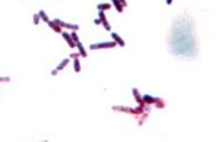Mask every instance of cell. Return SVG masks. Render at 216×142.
I'll use <instances>...</instances> for the list:
<instances>
[{"instance_id":"obj_15","label":"cell","mask_w":216,"mask_h":142,"mask_svg":"<svg viewBox=\"0 0 216 142\" xmlns=\"http://www.w3.org/2000/svg\"><path fill=\"white\" fill-rule=\"evenodd\" d=\"M37 14H38V16H40V19H41L42 21H45V22H48V21H50V19H48V16H47V14L45 13V11H43V10H40V11H38V13H37Z\"/></svg>"},{"instance_id":"obj_24","label":"cell","mask_w":216,"mask_h":142,"mask_svg":"<svg viewBox=\"0 0 216 142\" xmlns=\"http://www.w3.org/2000/svg\"><path fill=\"white\" fill-rule=\"evenodd\" d=\"M172 1H173V0H166V3H167L168 5H171V4H172Z\"/></svg>"},{"instance_id":"obj_5","label":"cell","mask_w":216,"mask_h":142,"mask_svg":"<svg viewBox=\"0 0 216 142\" xmlns=\"http://www.w3.org/2000/svg\"><path fill=\"white\" fill-rule=\"evenodd\" d=\"M62 36H63V38L65 40V42H67V43L69 45L70 48H74V47H75V43H74V41L72 40L70 35H69L68 32H62Z\"/></svg>"},{"instance_id":"obj_3","label":"cell","mask_w":216,"mask_h":142,"mask_svg":"<svg viewBox=\"0 0 216 142\" xmlns=\"http://www.w3.org/2000/svg\"><path fill=\"white\" fill-rule=\"evenodd\" d=\"M55 21L57 25H59L61 27H64V28H69V30H73V31H77V30H79V26L78 25H73V23H68V22H64L63 20H61V19H55L53 20Z\"/></svg>"},{"instance_id":"obj_10","label":"cell","mask_w":216,"mask_h":142,"mask_svg":"<svg viewBox=\"0 0 216 142\" xmlns=\"http://www.w3.org/2000/svg\"><path fill=\"white\" fill-rule=\"evenodd\" d=\"M142 100H143V103L145 104H148V105H151V104H154V100H156V98L154 97H152V95H143L142 97Z\"/></svg>"},{"instance_id":"obj_11","label":"cell","mask_w":216,"mask_h":142,"mask_svg":"<svg viewBox=\"0 0 216 142\" xmlns=\"http://www.w3.org/2000/svg\"><path fill=\"white\" fill-rule=\"evenodd\" d=\"M111 3H112V5L115 6V9L119 11V13H122V11H124V6L121 5V3H120L119 0H111Z\"/></svg>"},{"instance_id":"obj_21","label":"cell","mask_w":216,"mask_h":142,"mask_svg":"<svg viewBox=\"0 0 216 142\" xmlns=\"http://www.w3.org/2000/svg\"><path fill=\"white\" fill-rule=\"evenodd\" d=\"M1 82H10V77H0V83Z\"/></svg>"},{"instance_id":"obj_25","label":"cell","mask_w":216,"mask_h":142,"mask_svg":"<svg viewBox=\"0 0 216 142\" xmlns=\"http://www.w3.org/2000/svg\"><path fill=\"white\" fill-rule=\"evenodd\" d=\"M94 22H95V23H97V25H98V23H100V22H101V21H100V20H95V21H94Z\"/></svg>"},{"instance_id":"obj_9","label":"cell","mask_w":216,"mask_h":142,"mask_svg":"<svg viewBox=\"0 0 216 142\" xmlns=\"http://www.w3.org/2000/svg\"><path fill=\"white\" fill-rule=\"evenodd\" d=\"M75 47H77L78 50H79V53H80V56H82V57H84V58L88 57V53H87V51H85V50H84V46H83V43H82V42H77V43H75Z\"/></svg>"},{"instance_id":"obj_13","label":"cell","mask_w":216,"mask_h":142,"mask_svg":"<svg viewBox=\"0 0 216 142\" xmlns=\"http://www.w3.org/2000/svg\"><path fill=\"white\" fill-rule=\"evenodd\" d=\"M68 63H69V60H63V61H62V62H61V63H59L58 66H57L56 70H58V72H59V70H63L65 67L68 66Z\"/></svg>"},{"instance_id":"obj_19","label":"cell","mask_w":216,"mask_h":142,"mask_svg":"<svg viewBox=\"0 0 216 142\" xmlns=\"http://www.w3.org/2000/svg\"><path fill=\"white\" fill-rule=\"evenodd\" d=\"M40 16H38V14H33V23L35 25H38L40 23Z\"/></svg>"},{"instance_id":"obj_16","label":"cell","mask_w":216,"mask_h":142,"mask_svg":"<svg viewBox=\"0 0 216 142\" xmlns=\"http://www.w3.org/2000/svg\"><path fill=\"white\" fill-rule=\"evenodd\" d=\"M74 70H75V73H79V72H80V63H79V58H75V60H74Z\"/></svg>"},{"instance_id":"obj_12","label":"cell","mask_w":216,"mask_h":142,"mask_svg":"<svg viewBox=\"0 0 216 142\" xmlns=\"http://www.w3.org/2000/svg\"><path fill=\"white\" fill-rule=\"evenodd\" d=\"M98 10L99 11H104V10H110L111 9V5L107 4V3H103V4H98Z\"/></svg>"},{"instance_id":"obj_1","label":"cell","mask_w":216,"mask_h":142,"mask_svg":"<svg viewBox=\"0 0 216 142\" xmlns=\"http://www.w3.org/2000/svg\"><path fill=\"white\" fill-rule=\"evenodd\" d=\"M112 109L115 111H122V112H127V114H132L136 116H141V114H143V108L140 105L139 108L132 109V108H126V106H112Z\"/></svg>"},{"instance_id":"obj_8","label":"cell","mask_w":216,"mask_h":142,"mask_svg":"<svg viewBox=\"0 0 216 142\" xmlns=\"http://www.w3.org/2000/svg\"><path fill=\"white\" fill-rule=\"evenodd\" d=\"M47 23H48V26H50L55 32H57V33H61V32H62V27L59 26V25H57L55 21H48Z\"/></svg>"},{"instance_id":"obj_6","label":"cell","mask_w":216,"mask_h":142,"mask_svg":"<svg viewBox=\"0 0 216 142\" xmlns=\"http://www.w3.org/2000/svg\"><path fill=\"white\" fill-rule=\"evenodd\" d=\"M132 93H134V97H135V100L137 103H139L142 108L145 106V103H143V100H142V97L140 95V93H139V89H136V88H134L132 89Z\"/></svg>"},{"instance_id":"obj_7","label":"cell","mask_w":216,"mask_h":142,"mask_svg":"<svg viewBox=\"0 0 216 142\" xmlns=\"http://www.w3.org/2000/svg\"><path fill=\"white\" fill-rule=\"evenodd\" d=\"M111 37H112L114 40H115V42H116V45H119L120 47H124V46H125V41H124V40H122L121 37H120V36H119V35H117V33H115V32H112V33H111Z\"/></svg>"},{"instance_id":"obj_20","label":"cell","mask_w":216,"mask_h":142,"mask_svg":"<svg viewBox=\"0 0 216 142\" xmlns=\"http://www.w3.org/2000/svg\"><path fill=\"white\" fill-rule=\"evenodd\" d=\"M80 57V53L79 52H74V53H70L69 55V58H73V60H75V58H79Z\"/></svg>"},{"instance_id":"obj_22","label":"cell","mask_w":216,"mask_h":142,"mask_svg":"<svg viewBox=\"0 0 216 142\" xmlns=\"http://www.w3.org/2000/svg\"><path fill=\"white\" fill-rule=\"evenodd\" d=\"M119 1L121 3V5H122L124 8H125V6H127V3H126V0H119Z\"/></svg>"},{"instance_id":"obj_14","label":"cell","mask_w":216,"mask_h":142,"mask_svg":"<svg viewBox=\"0 0 216 142\" xmlns=\"http://www.w3.org/2000/svg\"><path fill=\"white\" fill-rule=\"evenodd\" d=\"M154 105L157 106L158 109H163L164 106H166V104H164V102H163V99H161V98H156V100H154Z\"/></svg>"},{"instance_id":"obj_18","label":"cell","mask_w":216,"mask_h":142,"mask_svg":"<svg viewBox=\"0 0 216 142\" xmlns=\"http://www.w3.org/2000/svg\"><path fill=\"white\" fill-rule=\"evenodd\" d=\"M70 37H72V40H73V41H74V43H77V42H79V38H78V36H77V33H75V31L70 33Z\"/></svg>"},{"instance_id":"obj_23","label":"cell","mask_w":216,"mask_h":142,"mask_svg":"<svg viewBox=\"0 0 216 142\" xmlns=\"http://www.w3.org/2000/svg\"><path fill=\"white\" fill-rule=\"evenodd\" d=\"M57 73H58V70H56V69H55V70H52V73H51V74H52V75H56Z\"/></svg>"},{"instance_id":"obj_17","label":"cell","mask_w":216,"mask_h":142,"mask_svg":"<svg viewBox=\"0 0 216 142\" xmlns=\"http://www.w3.org/2000/svg\"><path fill=\"white\" fill-rule=\"evenodd\" d=\"M147 117H148V114H147V112H145V114H141V120L139 121V125H142V124L145 122V120L147 119Z\"/></svg>"},{"instance_id":"obj_4","label":"cell","mask_w":216,"mask_h":142,"mask_svg":"<svg viewBox=\"0 0 216 142\" xmlns=\"http://www.w3.org/2000/svg\"><path fill=\"white\" fill-rule=\"evenodd\" d=\"M99 17H100L101 23H103L104 27H105V30H106V31H111V26H110L109 21L106 20V16H105V14H104V11H99Z\"/></svg>"},{"instance_id":"obj_2","label":"cell","mask_w":216,"mask_h":142,"mask_svg":"<svg viewBox=\"0 0 216 142\" xmlns=\"http://www.w3.org/2000/svg\"><path fill=\"white\" fill-rule=\"evenodd\" d=\"M116 46V42H112V41H107V42H99V43H94L90 46V50H101V48H114Z\"/></svg>"}]
</instances>
